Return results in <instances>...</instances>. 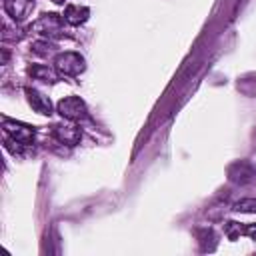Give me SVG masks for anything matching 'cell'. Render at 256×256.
I'll return each instance as SVG.
<instances>
[{
    "instance_id": "6da1fadb",
    "label": "cell",
    "mask_w": 256,
    "mask_h": 256,
    "mask_svg": "<svg viewBox=\"0 0 256 256\" xmlns=\"http://www.w3.org/2000/svg\"><path fill=\"white\" fill-rule=\"evenodd\" d=\"M54 68L60 76H78L84 72L86 64L78 52H62V54H56Z\"/></svg>"
},
{
    "instance_id": "7a4b0ae2",
    "label": "cell",
    "mask_w": 256,
    "mask_h": 256,
    "mask_svg": "<svg viewBox=\"0 0 256 256\" xmlns=\"http://www.w3.org/2000/svg\"><path fill=\"white\" fill-rule=\"evenodd\" d=\"M56 112L64 120H70V122H78V120H84L88 116V108H86V104H84V100L80 96H66V98H62L56 104Z\"/></svg>"
},
{
    "instance_id": "3957f363",
    "label": "cell",
    "mask_w": 256,
    "mask_h": 256,
    "mask_svg": "<svg viewBox=\"0 0 256 256\" xmlns=\"http://www.w3.org/2000/svg\"><path fill=\"white\" fill-rule=\"evenodd\" d=\"M62 26H64V20L58 16V14H42L34 24H32V30L38 32L40 36H46V38H52V36H60L62 34Z\"/></svg>"
},
{
    "instance_id": "277c9868",
    "label": "cell",
    "mask_w": 256,
    "mask_h": 256,
    "mask_svg": "<svg viewBox=\"0 0 256 256\" xmlns=\"http://www.w3.org/2000/svg\"><path fill=\"white\" fill-rule=\"evenodd\" d=\"M2 128H4V132H6L8 138H12V140H16L20 144H30L34 140V128L28 126V124H22V122L4 118L2 120Z\"/></svg>"
},
{
    "instance_id": "5b68a950",
    "label": "cell",
    "mask_w": 256,
    "mask_h": 256,
    "mask_svg": "<svg viewBox=\"0 0 256 256\" xmlns=\"http://www.w3.org/2000/svg\"><path fill=\"white\" fill-rule=\"evenodd\" d=\"M228 178L236 184H248L256 178V168L246 160H238L228 168Z\"/></svg>"
},
{
    "instance_id": "8992f818",
    "label": "cell",
    "mask_w": 256,
    "mask_h": 256,
    "mask_svg": "<svg viewBox=\"0 0 256 256\" xmlns=\"http://www.w3.org/2000/svg\"><path fill=\"white\" fill-rule=\"evenodd\" d=\"M52 132H54V136H56L58 142L68 144V146L78 144V142H80V136H82L80 128H78L74 122H70V120H68V122H60V124H56Z\"/></svg>"
},
{
    "instance_id": "52a82bcc",
    "label": "cell",
    "mask_w": 256,
    "mask_h": 256,
    "mask_svg": "<svg viewBox=\"0 0 256 256\" xmlns=\"http://www.w3.org/2000/svg\"><path fill=\"white\" fill-rule=\"evenodd\" d=\"M34 8V0H4V12L14 20V22H22L30 16Z\"/></svg>"
},
{
    "instance_id": "ba28073f",
    "label": "cell",
    "mask_w": 256,
    "mask_h": 256,
    "mask_svg": "<svg viewBox=\"0 0 256 256\" xmlns=\"http://www.w3.org/2000/svg\"><path fill=\"white\" fill-rule=\"evenodd\" d=\"M24 92H26L28 104L32 106L34 112H38V114H42V116H50V114H52V102H50L48 96H44V94H42L40 90H36V88H26Z\"/></svg>"
},
{
    "instance_id": "9c48e42d",
    "label": "cell",
    "mask_w": 256,
    "mask_h": 256,
    "mask_svg": "<svg viewBox=\"0 0 256 256\" xmlns=\"http://www.w3.org/2000/svg\"><path fill=\"white\" fill-rule=\"evenodd\" d=\"M28 74L34 78V80H40V82H46V84H54V82H58V72H56V68H50V66H46V64H34V66H30L28 68Z\"/></svg>"
},
{
    "instance_id": "30bf717a",
    "label": "cell",
    "mask_w": 256,
    "mask_h": 256,
    "mask_svg": "<svg viewBox=\"0 0 256 256\" xmlns=\"http://www.w3.org/2000/svg\"><path fill=\"white\" fill-rule=\"evenodd\" d=\"M88 14H90V10L86 6H74V4H70L64 10V22H68L72 26H78V24H84L88 20Z\"/></svg>"
},
{
    "instance_id": "8fae6325",
    "label": "cell",
    "mask_w": 256,
    "mask_h": 256,
    "mask_svg": "<svg viewBox=\"0 0 256 256\" xmlns=\"http://www.w3.org/2000/svg\"><path fill=\"white\" fill-rule=\"evenodd\" d=\"M232 210L242 212V214H256V198H242V200L234 202Z\"/></svg>"
},
{
    "instance_id": "7c38bea8",
    "label": "cell",
    "mask_w": 256,
    "mask_h": 256,
    "mask_svg": "<svg viewBox=\"0 0 256 256\" xmlns=\"http://www.w3.org/2000/svg\"><path fill=\"white\" fill-rule=\"evenodd\" d=\"M54 44L52 42H48V40H36L34 44H32V52L34 54H38V56H50L52 52H54Z\"/></svg>"
},
{
    "instance_id": "4fadbf2b",
    "label": "cell",
    "mask_w": 256,
    "mask_h": 256,
    "mask_svg": "<svg viewBox=\"0 0 256 256\" xmlns=\"http://www.w3.org/2000/svg\"><path fill=\"white\" fill-rule=\"evenodd\" d=\"M240 234L250 236L252 240H256V222H254V224H246V226H242V228H240Z\"/></svg>"
},
{
    "instance_id": "5bb4252c",
    "label": "cell",
    "mask_w": 256,
    "mask_h": 256,
    "mask_svg": "<svg viewBox=\"0 0 256 256\" xmlns=\"http://www.w3.org/2000/svg\"><path fill=\"white\" fill-rule=\"evenodd\" d=\"M54 2H56V4H62V2H64V0H54Z\"/></svg>"
}]
</instances>
